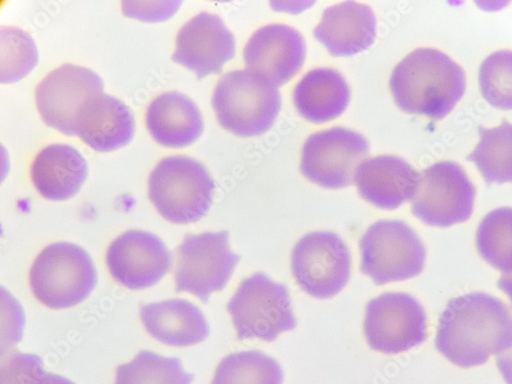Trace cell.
<instances>
[{"label": "cell", "mask_w": 512, "mask_h": 384, "mask_svg": "<svg viewBox=\"0 0 512 384\" xmlns=\"http://www.w3.org/2000/svg\"><path fill=\"white\" fill-rule=\"evenodd\" d=\"M101 94H104V81L97 73L65 64L38 85L36 104L47 125L66 136H76L83 109Z\"/></svg>", "instance_id": "4fadbf2b"}, {"label": "cell", "mask_w": 512, "mask_h": 384, "mask_svg": "<svg viewBox=\"0 0 512 384\" xmlns=\"http://www.w3.org/2000/svg\"><path fill=\"white\" fill-rule=\"evenodd\" d=\"M483 98L494 108L512 110V51H499L486 58L480 68Z\"/></svg>", "instance_id": "f1b7e54d"}, {"label": "cell", "mask_w": 512, "mask_h": 384, "mask_svg": "<svg viewBox=\"0 0 512 384\" xmlns=\"http://www.w3.org/2000/svg\"><path fill=\"white\" fill-rule=\"evenodd\" d=\"M89 175L87 160L74 147L55 144L34 159L31 179L42 197L53 201L73 198Z\"/></svg>", "instance_id": "44dd1931"}, {"label": "cell", "mask_w": 512, "mask_h": 384, "mask_svg": "<svg viewBox=\"0 0 512 384\" xmlns=\"http://www.w3.org/2000/svg\"><path fill=\"white\" fill-rule=\"evenodd\" d=\"M0 80L13 83L26 77L38 63V52L31 35L16 27L2 29Z\"/></svg>", "instance_id": "83f0119b"}, {"label": "cell", "mask_w": 512, "mask_h": 384, "mask_svg": "<svg viewBox=\"0 0 512 384\" xmlns=\"http://www.w3.org/2000/svg\"><path fill=\"white\" fill-rule=\"evenodd\" d=\"M419 178L417 170L403 158L381 155L359 165L355 184L364 200L378 208L394 210L413 199Z\"/></svg>", "instance_id": "e0dca14e"}, {"label": "cell", "mask_w": 512, "mask_h": 384, "mask_svg": "<svg viewBox=\"0 0 512 384\" xmlns=\"http://www.w3.org/2000/svg\"><path fill=\"white\" fill-rule=\"evenodd\" d=\"M240 260L228 231L188 234L178 247L177 293H192L207 304L213 292L226 288Z\"/></svg>", "instance_id": "9c48e42d"}, {"label": "cell", "mask_w": 512, "mask_h": 384, "mask_svg": "<svg viewBox=\"0 0 512 384\" xmlns=\"http://www.w3.org/2000/svg\"><path fill=\"white\" fill-rule=\"evenodd\" d=\"M364 333L373 351L397 355L428 338V316L416 298L405 292H387L366 307Z\"/></svg>", "instance_id": "30bf717a"}, {"label": "cell", "mask_w": 512, "mask_h": 384, "mask_svg": "<svg viewBox=\"0 0 512 384\" xmlns=\"http://www.w3.org/2000/svg\"><path fill=\"white\" fill-rule=\"evenodd\" d=\"M476 196V187L464 168L441 161L420 174L411 210L426 226L449 228L472 218Z\"/></svg>", "instance_id": "ba28073f"}, {"label": "cell", "mask_w": 512, "mask_h": 384, "mask_svg": "<svg viewBox=\"0 0 512 384\" xmlns=\"http://www.w3.org/2000/svg\"><path fill=\"white\" fill-rule=\"evenodd\" d=\"M107 266L120 285L141 290L156 285L173 266V255L155 234L126 231L107 251Z\"/></svg>", "instance_id": "5bb4252c"}, {"label": "cell", "mask_w": 512, "mask_h": 384, "mask_svg": "<svg viewBox=\"0 0 512 384\" xmlns=\"http://www.w3.org/2000/svg\"><path fill=\"white\" fill-rule=\"evenodd\" d=\"M376 17L366 5L346 2L328 8L314 36L333 57H351L368 50L376 38Z\"/></svg>", "instance_id": "ac0fdd59"}, {"label": "cell", "mask_w": 512, "mask_h": 384, "mask_svg": "<svg viewBox=\"0 0 512 384\" xmlns=\"http://www.w3.org/2000/svg\"><path fill=\"white\" fill-rule=\"evenodd\" d=\"M140 313L148 333L164 345L190 347L209 336L202 311L182 298L142 306Z\"/></svg>", "instance_id": "7402d4cb"}, {"label": "cell", "mask_w": 512, "mask_h": 384, "mask_svg": "<svg viewBox=\"0 0 512 384\" xmlns=\"http://www.w3.org/2000/svg\"><path fill=\"white\" fill-rule=\"evenodd\" d=\"M370 152L367 139L345 127L311 135L303 148L301 170L310 182L331 190L353 185L356 170Z\"/></svg>", "instance_id": "7c38bea8"}, {"label": "cell", "mask_w": 512, "mask_h": 384, "mask_svg": "<svg viewBox=\"0 0 512 384\" xmlns=\"http://www.w3.org/2000/svg\"><path fill=\"white\" fill-rule=\"evenodd\" d=\"M390 88L403 112L438 121L463 98L466 76L446 54L435 49H417L395 67Z\"/></svg>", "instance_id": "7a4b0ae2"}, {"label": "cell", "mask_w": 512, "mask_h": 384, "mask_svg": "<svg viewBox=\"0 0 512 384\" xmlns=\"http://www.w3.org/2000/svg\"><path fill=\"white\" fill-rule=\"evenodd\" d=\"M194 374L187 372L180 358H166L141 351L136 358L117 367L115 384H191Z\"/></svg>", "instance_id": "4316f807"}, {"label": "cell", "mask_w": 512, "mask_h": 384, "mask_svg": "<svg viewBox=\"0 0 512 384\" xmlns=\"http://www.w3.org/2000/svg\"><path fill=\"white\" fill-rule=\"evenodd\" d=\"M228 312L240 340L256 338L272 343L297 325L287 286L264 273H255L240 283Z\"/></svg>", "instance_id": "8992f818"}, {"label": "cell", "mask_w": 512, "mask_h": 384, "mask_svg": "<svg viewBox=\"0 0 512 384\" xmlns=\"http://www.w3.org/2000/svg\"><path fill=\"white\" fill-rule=\"evenodd\" d=\"M512 343V312L499 298L471 292L452 298L440 316L435 345L452 364L481 366Z\"/></svg>", "instance_id": "6da1fadb"}, {"label": "cell", "mask_w": 512, "mask_h": 384, "mask_svg": "<svg viewBox=\"0 0 512 384\" xmlns=\"http://www.w3.org/2000/svg\"><path fill=\"white\" fill-rule=\"evenodd\" d=\"M32 384H74L71 380L64 376L45 372L39 376Z\"/></svg>", "instance_id": "d6a6232c"}, {"label": "cell", "mask_w": 512, "mask_h": 384, "mask_svg": "<svg viewBox=\"0 0 512 384\" xmlns=\"http://www.w3.org/2000/svg\"><path fill=\"white\" fill-rule=\"evenodd\" d=\"M496 362L506 384H512V343L506 350L496 355Z\"/></svg>", "instance_id": "1f68e13d"}, {"label": "cell", "mask_w": 512, "mask_h": 384, "mask_svg": "<svg viewBox=\"0 0 512 384\" xmlns=\"http://www.w3.org/2000/svg\"><path fill=\"white\" fill-rule=\"evenodd\" d=\"M498 287L508 296L512 306V273L502 274L498 280Z\"/></svg>", "instance_id": "836d02e7"}, {"label": "cell", "mask_w": 512, "mask_h": 384, "mask_svg": "<svg viewBox=\"0 0 512 384\" xmlns=\"http://www.w3.org/2000/svg\"><path fill=\"white\" fill-rule=\"evenodd\" d=\"M351 101V89L337 70L317 68L296 84L293 102L298 113L310 122L321 124L343 114Z\"/></svg>", "instance_id": "603a6c76"}, {"label": "cell", "mask_w": 512, "mask_h": 384, "mask_svg": "<svg viewBox=\"0 0 512 384\" xmlns=\"http://www.w3.org/2000/svg\"><path fill=\"white\" fill-rule=\"evenodd\" d=\"M45 372L44 362L40 357L15 352L2 362L0 384H32Z\"/></svg>", "instance_id": "f546056e"}, {"label": "cell", "mask_w": 512, "mask_h": 384, "mask_svg": "<svg viewBox=\"0 0 512 384\" xmlns=\"http://www.w3.org/2000/svg\"><path fill=\"white\" fill-rule=\"evenodd\" d=\"M98 283L91 255L82 247L58 242L47 246L30 270V286L37 300L53 310L83 303Z\"/></svg>", "instance_id": "5b68a950"}, {"label": "cell", "mask_w": 512, "mask_h": 384, "mask_svg": "<svg viewBox=\"0 0 512 384\" xmlns=\"http://www.w3.org/2000/svg\"><path fill=\"white\" fill-rule=\"evenodd\" d=\"M181 4V2L157 3L154 7L156 3H123L122 6L125 17L156 22L173 17Z\"/></svg>", "instance_id": "4dcf8cb0"}, {"label": "cell", "mask_w": 512, "mask_h": 384, "mask_svg": "<svg viewBox=\"0 0 512 384\" xmlns=\"http://www.w3.org/2000/svg\"><path fill=\"white\" fill-rule=\"evenodd\" d=\"M306 42L300 31L272 24L256 31L244 50L246 70L279 88L288 83L305 64Z\"/></svg>", "instance_id": "9a60e30c"}, {"label": "cell", "mask_w": 512, "mask_h": 384, "mask_svg": "<svg viewBox=\"0 0 512 384\" xmlns=\"http://www.w3.org/2000/svg\"><path fill=\"white\" fill-rule=\"evenodd\" d=\"M216 184L196 159L175 155L163 158L149 178V197L160 216L178 225L192 224L207 215Z\"/></svg>", "instance_id": "3957f363"}, {"label": "cell", "mask_w": 512, "mask_h": 384, "mask_svg": "<svg viewBox=\"0 0 512 384\" xmlns=\"http://www.w3.org/2000/svg\"><path fill=\"white\" fill-rule=\"evenodd\" d=\"M236 56V41L222 18L202 12L186 23L177 37L172 60L197 75H219L224 65Z\"/></svg>", "instance_id": "2e32d148"}, {"label": "cell", "mask_w": 512, "mask_h": 384, "mask_svg": "<svg viewBox=\"0 0 512 384\" xmlns=\"http://www.w3.org/2000/svg\"><path fill=\"white\" fill-rule=\"evenodd\" d=\"M476 245L481 258L502 274L512 273V207L492 210L480 223Z\"/></svg>", "instance_id": "484cf974"}, {"label": "cell", "mask_w": 512, "mask_h": 384, "mask_svg": "<svg viewBox=\"0 0 512 384\" xmlns=\"http://www.w3.org/2000/svg\"><path fill=\"white\" fill-rule=\"evenodd\" d=\"M212 107L226 131L242 138L266 134L282 107L278 88L248 70L224 75L212 96Z\"/></svg>", "instance_id": "277c9868"}, {"label": "cell", "mask_w": 512, "mask_h": 384, "mask_svg": "<svg viewBox=\"0 0 512 384\" xmlns=\"http://www.w3.org/2000/svg\"><path fill=\"white\" fill-rule=\"evenodd\" d=\"M291 271L296 284L303 291L320 300H327L337 295L350 281V249L335 233H309L292 250Z\"/></svg>", "instance_id": "8fae6325"}, {"label": "cell", "mask_w": 512, "mask_h": 384, "mask_svg": "<svg viewBox=\"0 0 512 384\" xmlns=\"http://www.w3.org/2000/svg\"><path fill=\"white\" fill-rule=\"evenodd\" d=\"M361 272L376 285L420 275L426 249L417 233L402 221H378L360 240Z\"/></svg>", "instance_id": "52a82bcc"}, {"label": "cell", "mask_w": 512, "mask_h": 384, "mask_svg": "<svg viewBox=\"0 0 512 384\" xmlns=\"http://www.w3.org/2000/svg\"><path fill=\"white\" fill-rule=\"evenodd\" d=\"M480 142L466 156L474 162L487 185L512 183V124L502 119L494 128L478 127Z\"/></svg>", "instance_id": "cb8c5ba5"}, {"label": "cell", "mask_w": 512, "mask_h": 384, "mask_svg": "<svg viewBox=\"0 0 512 384\" xmlns=\"http://www.w3.org/2000/svg\"><path fill=\"white\" fill-rule=\"evenodd\" d=\"M147 128L159 145L181 149L193 145L204 131L201 111L196 103L180 92L157 97L147 110Z\"/></svg>", "instance_id": "ffe728a7"}, {"label": "cell", "mask_w": 512, "mask_h": 384, "mask_svg": "<svg viewBox=\"0 0 512 384\" xmlns=\"http://www.w3.org/2000/svg\"><path fill=\"white\" fill-rule=\"evenodd\" d=\"M279 363L260 351L233 353L218 366L211 384H283Z\"/></svg>", "instance_id": "d4e9b609"}, {"label": "cell", "mask_w": 512, "mask_h": 384, "mask_svg": "<svg viewBox=\"0 0 512 384\" xmlns=\"http://www.w3.org/2000/svg\"><path fill=\"white\" fill-rule=\"evenodd\" d=\"M136 133V120L121 100L101 94L83 109L76 136L98 152H113L130 144Z\"/></svg>", "instance_id": "d6986e66"}]
</instances>
